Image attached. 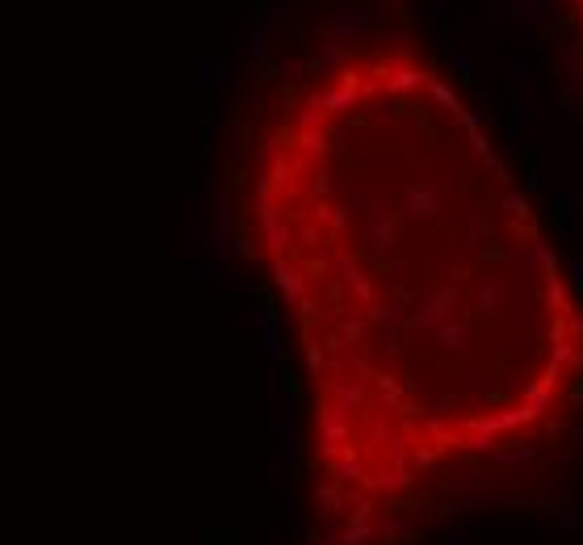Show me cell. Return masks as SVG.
I'll return each mask as SVG.
<instances>
[{
  "label": "cell",
  "instance_id": "obj_1",
  "mask_svg": "<svg viewBox=\"0 0 583 545\" xmlns=\"http://www.w3.org/2000/svg\"><path fill=\"white\" fill-rule=\"evenodd\" d=\"M248 243L311 382L336 529L538 453L583 403V311L491 134L437 67L349 50L260 139Z\"/></svg>",
  "mask_w": 583,
  "mask_h": 545
}]
</instances>
